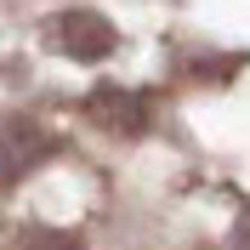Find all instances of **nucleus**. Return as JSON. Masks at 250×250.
<instances>
[{
  "instance_id": "nucleus-1",
  "label": "nucleus",
  "mask_w": 250,
  "mask_h": 250,
  "mask_svg": "<svg viewBox=\"0 0 250 250\" xmlns=\"http://www.w3.org/2000/svg\"><path fill=\"white\" fill-rule=\"evenodd\" d=\"M46 40L62 51V57H74V62H103L114 46H120L114 23L103 12H91V6H68V12H57L46 23Z\"/></svg>"
},
{
  "instance_id": "nucleus-2",
  "label": "nucleus",
  "mask_w": 250,
  "mask_h": 250,
  "mask_svg": "<svg viewBox=\"0 0 250 250\" xmlns=\"http://www.w3.org/2000/svg\"><path fill=\"white\" fill-rule=\"evenodd\" d=\"M85 114H91L103 131H114V137H137V131H148V97L125 91V85H97V91L85 97Z\"/></svg>"
},
{
  "instance_id": "nucleus-3",
  "label": "nucleus",
  "mask_w": 250,
  "mask_h": 250,
  "mask_svg": "<svg viewBox=\"0 0 250 250\" xmlns=\"http://www.w3.org/2000/svg\"><path fill=\"white\" fill-rule=\"evenodd\" d=\"M46 154H51V137L34 120H6V125H0V182L29 176Z\"/></svg>"
},
{
  "instance_id": "nucleus-4",
  "label": "nucleus",
  "mask_w": 250,
  "mask_h": 250,
  "mask_svg": "<svg viewBox=\"0 0 250 250\" xmlns=\"http://www.w3.org/2000/svg\"><path fill=\"white\" fill-rule=\"evenodd\" d=\"M23 250H85V245L68 239V233H29V239H23Z\"/></svg>"
},
{
  "instance_id": "nucleus-5",
  "label": "nucleus",
  "mask_w": 250,
  "mask_h": 250,
  "mask_svg": "<svg viewBox=\"0 0 250 250\" xmlns=\"http://www.w3.org/2000/svg\"><path fill=\"white\" fill-rule=\"evenodd\" d=\"M233 250H250V210L239 216V228H233Z\"/></svg>"
}]
</instances>
